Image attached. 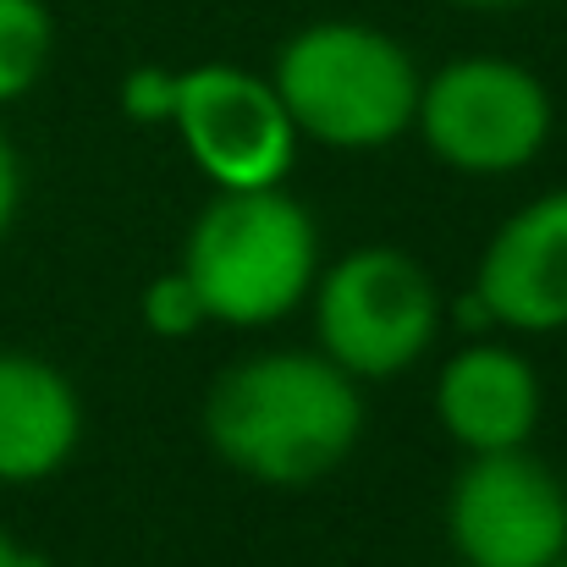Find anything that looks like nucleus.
<instances>
[{
	"label": "nucleus",
	"mask_w": 567,
	"mask_h": 567,
	"mask_svg": "<svg viewBox=\"0 0 567 567\" xmlns=\"http://www.w3.org/2000/svg\"><path fill=\"white\" fill-rule=\"evenodd\" d=\"M364 435V391L326 353L237 359L204 396L209 452L254 485L303 491L331 480Z\"/></svg>",
	"instance_id": "f257e3e1"
},
{
	"label": "nucleus",
	"mask_w": 567,
	"mask_h": 567,
	"mask_svg": "<svg viewBox=\"0 0 567 567\" xmlns=\"http://www.w3.org/2000/svg\"><path fill=\"white\" fill-rule=\"evenodd\" d=\"M270 83L298 127L326 150H380L413 133L424 72L402 39L359 17L298 28L270 66Z\"/></svg>",
	"instance_id": "f03ea898"
},
{
	"label": "nucleus",
	"mask_w": 567,
	"mask_h": 567,
	"mask_svg": "<svg viewBox=\"0 0 567 567\" xmlns=\"http://www.w3.org/2000/svg\"><path fill=\"white\" fill-rule=\"evenodd\" d=\"M183 270L215 326H276L309 303L320 276V226L287 188L215 193L193 220Z\"/></svg>",
	"instance_id": "7ed1b4c3"
},
{
	"label": "nucleus",
	"mask_w": 567,
	"mask_h": 567,
	"mask_svg": "<svg viewBox=\"0 0 567 567\" xmlns=\"http://www.w3.org/2000/svg\"><path fill=\"white\" fill-rule=\"evenodd\" d=\"M315 337L353 380H391L413 370L446 326L435 276L391 243H359L315 276Z\"/></svg>",
	"instance_id": "20e7f679"
},
{
	"label": "nucleus",
	"mask_w": 567,
	"mask_h": 567,
	"mask_svg": "<svg viewBox=\"0 0 567 567\" xmlns=\"http://www.w3.org/2000/svg\"><path fill=\"white\" fill-rule=\"evenodd\" d=\"M551 89L513 55H457L419 89L413 133L457 177H513L551 144Z\"/></svg>",
	"instance_id": "39448f33"
},
{
	"label": "nucleus",
	"mask_w": 567,
	"mask_h": 567,
	"mask_svg": "<svg viewBox=\"0 0 567 567\" xmlns=\"http://www.w3.org/2000/svg\"><path fill=\"white\" fill-rule=\"evenodd\" d=\"M172 127L193 172L215 193L281 188L298 161V127L276 83L237 61H204L177 72Z\"/></svg>",
	"instance_id": "423d86ee"
},
{
	"label": "nucleus",
	"mask_w": 567,
	"mask_h": 567,
	"mask_svg": "<svg viewBox=\"0 0 567 567\" xmlns=\"http://www.w3.org/2000/svg\"><path fill=\"white\" fill-rule=\"evenodd\" d=\"M446 535L463 567H551L567 546L563 480L529 452H474L446 496Z\"/></svg>",
	"instance_id": "0eeeda50"
},
{
	"label": "nucleus",
	"mask_w": 567,
	"mask_h": 567,
	"mask_svg": "<svg viewBox=\"0 0 567 567\" xmlns=\"http://www.w3.org/2000/svg\"><path fill=\"white\" fill-rule=\"evenodd\" d=\"M474 292L513 337L567 331V188L529 198L491 231Z\"/></svg>",
	"instance_id": "6e6552de"
},
{
	"label": "nucleus",
	"mask_w": 567,
	"mask_h": 567,
	"mask_svg": "<svg viewBox=\"0 0 567 567\" xmlns=\"http://www.w3.org/2000/svg\"><path fill=\"white\" fill-rule=\"evenodd\" d=\"M435 419L468 457L529 446L540 424V375L518 348L468 337L435 375Z\"/></svg>",
	"instance_id": "1a4fd4ad"
},
{
	"label": "nucleus",
	"mask_w": 567,
	"mask_h": 567,
	"mask_svg": "<svg viewBox=\"0 0 567 567\" xmlns=\"http://www.w3.org/2000/svg\"><path fill=\"white\" fill-rule=\"evenodd\" d=\"M83 441L78 385L50 359L0 353V485H39L72 463Z\"/></svg>",
	"instance_id": "9d476101"
},
{
	"label": "nucleus",
	"mask_w": 567,
	"mask_h": 567,
	"mask_svg": "<svg viewBox=\"0 0 567 567\" xmlns=\"http://www.w3.org/2000/svg\"><path fill=\"white\" fill-rule=\"evenodd\" d=\"M55 55V17L44 0H0V111L39 89Z\"/></svg>",
	"instance_id": "9b49d317"
},
{
	"label": "nucleus",
	"mask_w": 567,
	"mask_h": 567,
	"mask_svg": "<svg viewBox=\"0 0 567 567\" xmlns=\"http://www.w3.org/2000/svg\"><path fill=\"white\" fill-rule=\"evenodd\" d=\"M144 326H150V337H166V342H188L209 326L204 298H198V287L188 281L183 265L144 287Z\"/></svg>",
	"instance_id": "f8f14e48"
},
{
	"label": "nucleus",
	"mask_w": 567,
	"mask_h": 567,
	"mask_svg": "<svg viewBox=\"0 0 567 567\" xmlns=\"http://www.w3.org/2000/svg\"><path fill=\"white\" fill-rule=\"evenodd\" d=\"M116 100H122V111L138 122V127H172V111H177V72H166V66H133L127 78H122V89H116Z\"/></svg>",
	"instance_id": "ddd939ff"
},
{
	"label": "nucleus",
	"mask_w": 567,
	"mask_h": 567,
	"mask_svg": "<svg viewBox=\"0 0 567 567\" xmlns=\"http://www.w3.org/2000/svg\"><path fill=\"white\" fill-rule=\"evenodd\" d=\"M17 209H22V161H17V144L0 133V237L11 231Z\"/></svg>",
	"instance_id": "4468645a"
},
{
	"label": "nucleus",
	"mask_w": 567,
	"mask_h": 567,
	"mask_svg": "<svg viewBox=\"0 0 567 567\" xmlns=\"http://www.w3.org/2000/svg\"><path fill=\"white\" fill-rule=\"evenodd\" d=\"M0 567H50L39 551H28V546H17L6 529H0Z\"/></svg>",
	"instance_id": "2eb2a0df"
},
{
	"label": "nucleus",
	"mask_w": 567,
	"mask_h": 567,
	"mask_svg": "<svg viewBox=\"0 0 567 567\" xmlns=\"http://www.w3.org/2000/svg\"><path fill=\"white\" fill-rule=\"evenodd\" d=\"M452 6H468V11H513V6H529V0H452Z\"/></svg>",
	"instance_id": "dca6fc26"
},
{
	"label": "nucleus",
	"mask_w": 567,
	"mask_h": 567,
	"mask_svg": "<svg viewBox=\"0 0 567 567\" xmlns=\"http://www.w3.org/2000/svg\"><path fill=\"white\" fill-rule=\"evenodd\" d=\"M551 567H567V546H563V551H557V563H551Z\"/></svg>",
	"instance_id": "f3484780"
}]
</instances>
